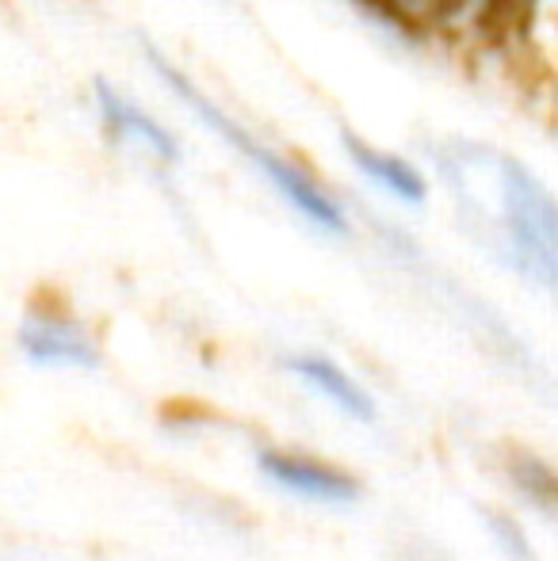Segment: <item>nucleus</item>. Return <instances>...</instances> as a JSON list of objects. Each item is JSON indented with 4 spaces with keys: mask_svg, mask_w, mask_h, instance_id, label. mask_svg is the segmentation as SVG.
<instances>
[{
    "mask_svg": "<svg viewBox=\"0 0 558 561\" xmlns=\"http://www.w3.org/2000/svg\"><path fill=\"white\" fill-rule=\"evenodd\" d=\"M429 169L463 218L493 237L509 267L558 290V192L498 141L447 134L429 141Z\"/></svg>",
    "mask_w": 558,
    "mask_h": 561,
    "instance_id": "nucleus-1",
    "label": "nucleus"
},
{
    "mask_svg": "<svg viewBox=\"0 0 558 561\" xmlns=\"http://www.w3.org/2000/svg\"><path fill=\"white\" fill-rule=\"evenodd\" d=\"M141 58H146L149 73H153L157 81L172 92V100H176V104L184 107V112L192 115L195 123L210 134V138L223 141V146L230 149L241 164H249L253 176L261 180L272 195H276L291 215L303 218L306 226L318 229V233H326V237H349L352 233L349 203L329 187V180L321 176L314 164L298 161L295 153H287V149L276 146V141L261 138V134H257L249 123H241L230 107L218 104V100L210 96V92L203 89V84L195 81V77L187 73L176 58H169L161 46H153V43L141 38Z\"/></svg>",
    "mask_w": 558,
    "mask_h": 561,
    "instance_id": "nucleus-2",
    "label": "nucleus"
},
{
    "mask_svg": "<svg viewBox=\"0 0 558 561\" xmlns=\"http://www.w3.org/2000/svg\"><path fill=\"white\" fill-rule=\"evenodd\" d=\"M92 115L107 141L119 153H135L149 172H176L184 164V146H180L176 130L153 115L130 89L115 84L112 77H96L89 89Z\"/></svg>",
    "mask_w": 558,
    "mask_h": 561,
    "instance_id": "nucleus-3",
    "label": "nucleus"
},
{
    "mask_svg": "<svg viewBox=\"0 0 558 561\" xmlns=\"http://www.w3.org/2000/svg\"><path fill=\"white\" fill-rule=\"evenodd\" d=\"M406 38L498 35V0H364Z\"/></svg>",
    "mask_w": 558,
    "mask_h": 561,
    "instance_id": "nucleus-4",
    "label": "nucleus"
},
{
    "mask_svg": "<svg viewBox=\"0 0 558 561\" xmlns=\"http://www.w3.org/2000/svg\"><path fill=\"white\" fill-rule=\"evenodd\" d=\"M341 153L349 161V169L364 180L372 192H379L383 199L398 203V207L418 210L429 203L432 195V169H424L421 161L398 153L390 146H379V141L364 138V134H341Z\"/></svg>",
    "mask_w": 558,
    "mask_h": 561,
    "instance_id": "nucleus-5",
    "label": "nucleus"
},
{
    "mask_svg": "<svg viewBox=\"0 0 558 561\" xmlns=\"http://www.w3.org/2000/svg\"><path fill=\"white\" fill-rule=\"evenodd\" d=\"M20 347L38 367H96V340L66 310H31L20 329Z\"/></svg>",
    "mask_w": 558,
    "mask_h": 561,
    "instance_id": "nucleus-6",
    "label": "nucleus"
},
{
    "mask_svg": "<svg viewBox=\"0 0 558 561\" xmlns=\"http://www.w3.org/2000/svg\"><path fill=\"white\" fill-rule=\"evenodd\" d=\"M261 473L276 485L291 489V493L310 496V501L344 504L356 496V481L349 473L314 462V458L287 455V450H261Z\"/></svg>",
    "mask_w": 558,
    "mask_h": 561,
    "instance_id": "nucleus-7",
    "label": "nucleus"
},
{
    "mask_svg": "<svg viewBox=\"0 0 558 561\" xmlns=\"http://www.w3.org/2000/svg\"><path fill=\"white\" fill-rule=\"evenodd\" d=\"M287 367H291V375H298L306 386H314L321 398L333 401L341 413L356 416V421H372L375 416V405H372V398H367V390L352 382L337 363L321 359V355H291Z\"/></svg>",
    "mask_w": 558,
    "mask_h": 561,
    "instance_id": "nucleus-8",
    "label": "nucleus"
},
{
    "mask_svg": "<svg viewBox=\"0 0 558 561\" xmlns=\"http://www.w3.org/2000/svg\"><path fill=\"white\" fill-rule=\"evenodd\" d=\"M532 0H498V38H509L521 23V15L528 12Z\"/></svg>",
    "mask_w": 558,
    "mask_h": 561,
    "instance_id": "nucleus-9",
    "label": "nucleus"
},
{
    "mask_svg": "<svg viewBox=\"0 0 558 561\" xmlns=\"http://www.w3.org/2000/svg\"><path fill=\"white\" fill-rule=\"evenodd\" d=\"M493 527L501 531V542H505L509 550H513V558L516 561H532V554H528V547L521 542V535H516V527L509 524V519H493Z\"/></svg>",
    "mask_w": 558,
    "mask_h": 561,
    "instance_id": "nucleus-10",
    "label": "nucleus"
}]
</instances>
